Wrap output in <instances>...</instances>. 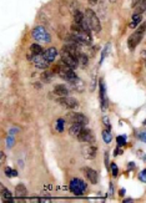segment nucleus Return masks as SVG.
<instances>
[{"label":"nucleus","mask_w":146,"mask_h":203,"mask_svg":"<svg viewBox=\"0 0 146 203\" xmlns=\"http://www.w3.org/2000/svg\"><path fill=\"white\" fill-rule=\"evenodd\" d=\"M5 160H6L5 153H4V152H1V160H0V162H1V163H4V162H5Z\"/></svg>","instance_id":"37"},{"label":"nucleus","mask_w":146,"mask_h":203,"mask_svg":"<svg viewBox=\"0 0 146 203\" xmlns=\"http://www.w3.org/2000/svg\"><path fill=\"white\" fill-rule=\"evenodd\" d=\"M76 140L80 141V142H86V143H94L95 141V136L92 133L91 130L89 128H84L81 131V132L78 135V137H76Z\"/></svg>","instance_id":"8"},{"label":"nucleus","mask_w":146,"mask_h":203,"mask_svg":"<svg viewBox=\"0 0 146 203\" xmlns=\"http://www.w3.org/2000/svg\"><path fill=\"white\" fill-rule=\"evenodd\" d=\"M66 119L71 123H80V125H86L89 122L87 117L84 114H80V112H67Z\"/></svg>","instance_id":"7"},{"label":"nucleus","mask_w":146,"mask_h":203,"mask_svg":"<svg viewBox=\"0 0 146 203\" xmlns=\"http://www.w3.org/2000/svg\"><path fill=\"white\" fill-rule=\"evenodd\" d=\"M30 52L31 54H34V55H41L44 52V50L41 48V44H39V43L31 44L30 45Z\"/></svg>","instance_id":"19"},{"label":"nucleus","mask_w":146,"mask_h":203,"mask_svg":"<svg viewBox=\"0 0 146 203\" xmlns=\"http://www.w3.org/2000/svg\"><path fill=\"white\" fill-rule=\"evenodd\" d=\"M70 84V86H71V89H74L75 91H84L85 90V84H84V81L81 80V78H75L74 81H71V82H69Z\"/></svg>","instance_id":"15"},{"label":"nucleus","mask_w":146,"mask_h":203,"mask_svg":"<svg viewBox=\"0 0 146 203\" xmlns=\"http://www.w3.org/2000/svg\"><path fill=\"white\" fill-rule=\"evenodd\" d=\"M82 155H84L86 160H94L95 156H96V147H94L91 145L82 147Z\"/></svg>","instance_id":"12"},{"label":"nucleus","mask_w":146,"mask_h":203,"mask_svg":"<svg viewBox=\"0 0 146 203\" xmlns=\"http://www.w3.org/2000/svg\"><path fill=\"white\" fill-rule=\"evenodd\" d=\"M54 94L58 95L59 97L60 96H69L70 94V89H69L66 85H56L54 87Z\"/></svg>","instance_id":"14"},{"label":"nucleus","mask_w":146,"mask_h":203,"mask_svg":"<svg viewBox=\"0 0 146 203\" xmlns=\"http://www.w3.org/2000/svg\"><path fill=\"white\" fill-rule=\"evenodd\" d=\"M5 174L8 176V177H15V176H18V172L15 171V169L10 168V167H6L5 168Z\"/></svg>","instance_id":"26"},{"label":"nucleus","mask_w":146,"mask_h":203,"mask_svg":"<svg viewBox=\"0 0 146 203\" xmlns=\"http://www.w3.org/2000/svg\"><path fill=\"white\" fill-rule=\"evenodd\" d=\"M1 199H3V201L11 199V193H10L4 186H1Z\"/></svg>","instance_id":"24"},{"label":"nucleus","mask_w":146,"mask_h":203,"mask_svg":"<svg viewBox=\"0 0 146 203\" xmlns=\"http://www.w3.org/2000/svg\"><path fill=\"white\" fill-rule=\"evenodd\" d=\"M33 64H34V66L36 69H46L50 65V62L44 57L43 54L41 55H35L34 59H33Z\"/></svg>","instance_id":"10"},{"label":"nucleus","mask_w":146,"mask_h":203,"mask_svg":"<svg viewBox=\"0 0 146 203\" xmlns=\"http://www.w3.org/2000/svg\"><path fill=\"white\" fill-rule=\"evenodd\" d=\"M43 55H44V57H45L50 64H51L55 60V59H56V56H58V50H56L55 48H49L46 50H44Z\"/></svg>","instance_id":"13"},{"label":"nucleus","mask_w":146,"mask_h":203,"mask_svg":"<svg viewBox=\"0 0 146 203\" xmlns=\"http://www.w3.org/2000/svg\"><path fill=\"white\" fill-rule=\"evenodd\" d=\"M54 75H55V73L53 70H46V71H44V73L41 74L40 78H41L43 82H51L53 78H54Z\"/></svg>","instance_id":"17"},{"label":"nucleus","mask_w":146,"mask_h":203,"mask_svg":"<svg viewBox=\"0 0 146 203\" xmlns=\"http://www.w3.org/2000/svg\"><path fill=\"white\" fill-rule=\"evenodd\" d=\"M58 103L60 105V106H62L66 110H75L79 107V102L76 99H74V97L71 96H60L58 97Z\"/></svg>","instance_id":"4"},{"label":"nucleus","mask_w":146,"mask_h":203,"mask_svg":"<svg viewBox=\"0 0 146 203\" xmlns=\"http://www.w3.org/2000/svg\"><path fill=\"white\" fill-rule=\"evenodd\" d=\"M144 34H145V32H142L140 30H136L135 32H132V34L129 36V39H128V46H129L130 50H135V48L142 40Z\"/></svg>","instance_id":"6"},{"label":"nucleus","mask_w":146,"mask_h":203,"mask_svg":"<svg viewBox=\"0 0 146 203\" xmlns=\"http://www.w3.org/2000/svg\"><path fill=\"white\" fill-rule=\"evenodd\" d=\"M141 0H132V3H131V5H132V8H136V6L139 5V3H140Z\"/></svg>","instance_id":"34"},{"label":"nucleus","mask_w":146,"mask_h":203,"mask_svg":"<svg viewBox=\"0 0 146 203\" xmlns=\"http://www.w3.org/2000/svg\"><path fill=\"white\" fill-rule=\"evenodd\" d=\"M116 142H117V146H124L125 143H126V136H119L117 139H116Z\"/></svg>","instance_id":"27"},{"label":"nucleus","mask_w":146,"mask_h":203,"mask_svg":"<svg viewBox=\"0 0 146 203\" xmlns=\"http://www.w3.org/2000/svg\"><path fill=\"white\" fill-rule=\"evenodd\" d=\"M28 193L26 191V187H25L24 185H18L16 188H15V196L16 197H25Z\"/></svg>","instance_id":"20"},{"label":"nucleus","mask_w":146,"mask_h":203,"mask_svg":"<svg viewBox=\"0 0 146 203\" xmlns=\"http://www.w3.org/2000/svg\"><path fill=\"white\" fill-rule=\"evenodd\" d=\"M99 95H100V103L101 107L105 111V106H106V89H105V82L103 78H100L99 81Z\"/></svg>","instance_id":"11"},{"label":"nucleus","mask_w":146,"mask_h":203,"mask_svg":"<svg viewBox=\"0 0 146 203\" xmlns=\"http://www.w3.org/2000/svg\"><path fill=\"white\" fill-rule=\"evenodd\" d=\"M64 123H65V121L62 119H59L56 121V131H58V132H62V131H64Z\"/></svg>","instance_id":"25"},{"label":"nucleus","mask_w":146,"mask_h":203,"mask_svg":"<svg viewBox=\"0 0 146 203\" xmlns=\"http://www.w3.org/2000/svg\"><path fill=\"white\" fill-rule=\"evenodd\" d=\"M104 157H105V165L107 168H109V152H105Z\"/></svg>","instance_id":"33"},{"label":"nucleus","mask_w":146,"mask_h":203,"mask_svg":"<svg viewBox=\"0 0 146 203\" xmlns=\"http://www.w3.org/2000/svg\"><path fill=\"white\" fill-rule=\"evenodd\" d=\"M87 3L90 5H96L98 4V0H87Z\"/></svg>","instance_id":"36"},{"label":"nucleus","mask_w":146,"mask_h":203,"mask_svg":"<svg viewBox=\"0 0 146 203\" xmlns=\"http://www.w3.org/2000/svg\"><path fill=\"white\" fill-rule=\"evenodd\" d=\"M103 122L105 123V126L109 128V130H111V123H110V120H109V117H106V116H104L103 117Z\"/></svg>","instance_id":"30"},{"label":"nucleus","mask_w":146,"mask_h":203,"mask_svg":"<svg viewBox=\"0 0 146 203\" xmlns=\"http://www.w3.org/2000/svg\"><path fill=\"white\" fill-rule=\"evenodd\" d=\"M85 18L89 23V26H90L94 32H96V34L101 32V21H100V18L96 15V12L92 9L87 8L85 10Z\"/></svg>","instance_id":"2"},{"label":"nucleus","mask_w":146,"mask_h":203,"mask_svg":"<svg viewBox=\"0 0 146 203\" xmlns=\"http://www.w3.org/2000/svg\"><path fill=\"white\" fill-rule=\"evenodd\" d=\"M60 56H61V62L65 64V65H67V66H70L71 69H76V67L79 66L78 60H76V59L71 54H69L66 50L62 49L60 51Z\"/></svg>","instance_id":"5"},{"label":"nucleus","mask_w":146,"mask_h":203,"mask_svg":"<svg viewBox=\"0 0 146 203\" xmlns=\"http://www.w3.org/2000/svg\"><path fill=\"white\" fill-rule=\"evenodd\" d=\"M12 140H14V137H12V136H9L8 139H6V145H8V147L12 146Z\"/></svg>","instance_id":"31"},{"label":"nucleus","mask_w":146,"mask_h":203,"mask_svg":"<svg viewBox=\"0 0 146 203\" xmlns=\"http://www.w3.org/2000/svg\"><path fill=\"white\" fill-rule=\"evenodd\" d=\"M146 11V0H141L135 9V14H142Z\"/></svg>","instance_id":"21"},{"label":"nucleus","mask_w":146,"mask_h":203,"mask_svg":"<svg viewBox=\"0 0 146 203\" xmlns=\"http://www.w3.org/2000/svg\"><path fill=\"white\" fill-rule=\"evenodd\" d=\"M103 140L105 143H110L112 141V137H111V133H110V130H104L103 131Z\"/></svg>","instance_id":"23"},{"label":"nucleus","mask_w":146,"mask_h":203,"mask_svg":"<svg viewBox=\"0 0 146 203\" xmlns=\"http://www.w3.org/2000/svg\"><path fill=\"white\" fill-rule=\"evenodd\" d=\"M31 35H33L34 40H36V43L39 44H49L51 41V35L49 34V31L41 25H37L31 31Z\"/></svg>","instance_id":"1"},{"label":"nucleus","mask_w":146,"mask_h":203,"mask_svg":"<svg viewBox=\"0 0 146 203\" xmlns=\"http://www.w3.org/2000/svg\"><path fill=\"white\" fill-rule=\"evenodd\" d=\"M111 173H112V176L114 177H117V167H116V165L115 163H111Z\"/></svg>","instance_id":"29"},{"label":"nucleus","mask_w":146,"mask_h":203,"mask_svg":"<svg viewBox=\"0 0 146 203\" xmlns=\"http://www.w3.org/2000/svg\"><path fill=\"white\" fill-rule=\"evenodd\" d=\"M142 56H144V59H146V50L142 52Z\"/></svg>","instance_id":"38"},{"label":"nucleus","mask_w":146,"mask_h":203,"mask_svg":"<svg viewBox=\"0 0 146 203\" xmlns=\"http://www.w3.org/2000/svg\"><path fill=\"white\" fill-rule=\"evenodd\" d=\"M84 126L85 125H80V123H73V125L70 126V128H69V133H70L71 136H74L75 139H76V137H78V135L85 128Z\"/></svg>","instance_id":"16"},{"label":"nucleus","mask_w":146,"mask_h":203,"mask_svg":"<svg viewBox=\"0 0 146 203\" xmlns=\"http://www.w3.org/2000/svg\"><path fill=\"white\" fill-rule=\"evenodd\" d=\"M137 136H139V139H140L141 141L146 142V132H140V133H137Z\"/></svg>","instance_id":"32"},{"label":"nucleus","mask_w":146,"mask_h":203,"mask_svg":"<svg viewBox=\"0 0 146 203\" xmlns=\"http://www.w3.org/2000/svg\"><path fill=\"white\" fill-rule=\"evenodd\" d=\"M82 173H84L85 178L91 183V185H96L99 182V174L95 169L90 168V167H84L82 168Z\"/></svg>","instance_id":"9"},{"label":"nucleus","mask_w":146,"mask_h":203,"mask_svg":"<svg viewBox=\"0 0 146 203\" xmlns=\"http://www.w3.org/2000/svg\"><path fill=\"white\" fill-rule=\"evenodd\" d=\"M70 191L75 196H82L86 191V183L80 178H73L70 181Z\"/></svg>","instance_id":"3"},{"label":"nucleus","mask_w":146,"mask_h":203,"mask_svg":"<svg viewBox=\"0 0 146 203\" xmlns=\"http://www.w3.org/2000/svg\"><path fill=\"white\" fill-rule=\"evenodd\" d=\"M110 1H111V3H114V1H115V0H110Z\"/></svg>","instance_id":"39"},{"label":"nucleus","mask_w":146,"mask_h":203,"mask_svg":"<svg viewBox=\"0 0 146 203\" xmlns=\"http://www.w3.org/2000/svg\"><path fill=\"white\" fill-rule=\"evenodd\" d=\"M123 153V151H121V148H120V146H117V148H116V151H115V156H117V155H121Z\"/></svg>","instance_id":"35"},{"label":"nucleus","mask_w":146,"mask_h":203,"mask_svg":"<svg viewBox=\"0 0 146 203\" xmlns=\"http://www.w3.org/2000/svg\"><path fill=\"white\" fill-rule=\"evenodd\" d=\"M141 21H142V16H141V14H134V15H132V18H131L130 28H131V29L137 28V26L141 24Z\"/></svg>","instance_id":"18"},{"label":"nucleus","mask_w":146,"mask_h":203,"mask_svg":"<svg viewBox=\"0 0 146 203\" xmlns=\"http://www.w3.org/2000/svg\"><path fill=\"white\" fill-rule=\"evenodd\" d=\"M145 65H146V59H145Z\"/></svg>","instance_id":"40"},{"label":"nucleus","mask_w":146,"mask_h":203,"mask_svg":"<svg viewBox=\"0 0 146 203\" xmlns=\"http://www.w3.org/2000/svg\"><path fill=\"white\" fill-rule=\"evenodd\" d=\"M78 62H79V65H81V66H86V65H87L89 59H87V56L84 54V52H81V54L79 55V57H78Z\"/></svg>","instance_id":"22"},{"label":"nucleus","mask_w":146,"mask_h":203,"mask_svg":"<svg viewBox=\"0 0 146 203\" xmlns=\"http://www.w3.org/2000/svg\"><path fill=\"white\" fill-rule=\"evenodd\" d=\"M139 178H140V181L141 182H144V183H146V168L145 169H142V171L139 173Z\"/></svg>","instance_id":"28"}]
</instances>
